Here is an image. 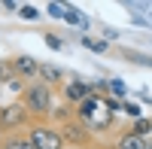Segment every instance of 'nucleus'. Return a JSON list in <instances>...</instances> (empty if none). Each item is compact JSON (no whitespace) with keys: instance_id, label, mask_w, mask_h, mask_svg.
Here are the masks:
<instances>
[{"instance_id":"1","label":"nucleus","mask_w":152,"mask_h":149,"mask_svg":"<svg viewBox=\"0 0 152 149\" xmlns=\"http://www.w3.org/2000/svg\"><path fill=\"white\" fill-rule=\"evenodd\" d=\"M76 119H79L97 140L104 137V134L116 131V113H110V110L104 107V97H94V94L85 97V101L76 107Z\"/></svg>"},{"instance_id":"2","label":"nucleus","mask_w":152,"mask_h":149,"mask_svg":"<svg viewBox=\"0 0 152 149\" xmlns=\"http://www.w3.org/2000/svg\"><path fill=\"white\" fill-rule=\"evenodd\" d=\"M55 97L58 94H55L52 85L34 79V82L24 85V91L18 94V101L24 104V110L31 113L34 122H49V119H52V110H55Z\"/></svg>"},{"instance_id":"3","label":"nucleus","mask_w":152,"mask_h":149,"mask_svg":"<svg viewBox=\"0 0 152 149\" xmlns=\"http://www.w3.org/2000/svg\"><path fill=\"white\" fill-rule=\"evenodd\" d=\"M31 122L34 119H31V113L24 110V104L18 97L9 101V104H0V134H3V137L6 134H21Z\"/></svg>"},{"instance_id":"4","label":"nucleus","mask_w":152,"mask_h":149,"mask_svg":"<svg viewBox=\"0 0 152 149\" xmlns=\"http://www.w3.org/2000/svg\"><path fill=\"white\" fill-rule=\"evenodd\" d=\"M24 137H28L37 149H67L64 137H61V128L52 122H31L24 128Z\"/></svg>"},{"instance_id":"5","label":"nucleus","mask_w":152,"mask_h":149,"mask_svg":"<svg viewBox=\"0 0 152 149\" xmlns=\"http://www.w3.org/2000/svg\"><path fill=\"white\" fill-rule=\"evenodd\" d=\"M55 94L61 97V104H70L76 110L85 97H91V85H88L82 76H70V79H64L61 88H55Z\"/></svg>"},{"instance_id":"6","label":"nucleus","mask_w":152,"mask_h":149,"mask_svg":"<svg viewBox=\"0 0 152 149\" xmlns=\"http://www.w3.org/2000/svg\"><path fill=\"white\" fill-rule=\"evenodd\" d=\"M61 137H64V146H73V149H85V146H91L97 143V137L91 131H88L79 119H70L61 125Z\"/></svg>"},{"instance_id":"7","label":"nucleus","mask_w":152,"mask_h":149,"mask_svg":"<svg viewBox=\"0 0 152 149\" xmlns=\"http://www.w3.org/2000/svg\"><path fill=\"white\" fill-rule=\"evenodd\" d=\"M9 67L12 73L21 79V82H34V79H40V61H37L34 55H12L9 58Z\"/></svg>"},{"instance_id":"8","label":"nucleus","mask_w":152,"mask_h":149,"mask_svg":"<svg viewBox=\"0 0 152 149\" xmlns=\"http://www.w3.org/2000/svg\"><path fill=\"white\" fill-rule=\"evenodd\" d=\"M116 149H149V140H140L134 137L128 128H116V140H113Z\"/></svg>"},{"instance_id":"9","label":"nucleus","mask_w":152,"mask_h":149,"mask_svg":"<svg viewBox=\"0 0 152 149\" xmlns=\"http://www.w3.org/2000/svg\"><path fill=\"white\" fill-rule=\"evenodd\" d=\"M64 70L61 67H55V64H43L40 61V82H46V85H52V88H61L64 85Z\"/></svg>"},{"instance_id":"10","label":"nucleus","mask_w":152,"mask_h":149,"mask_svg":"<svg viewBox=\"0 0 152 149\" xmlns=\"http://www.w3.org/2000/svg\"><path fill=\"white\" fill-rule=\"evenodd\" d=\"M128 131L134 134V137H140V140H152V116H143V119H134Z\"/></svg>"},{"instance_id":"11","label":"nucleus","mask_w":152,"mask_h":149,"mask_svg":"<svg viewBox=\"0 0 152 149\" xmlns=\"http://www.w3.org/2000/svg\"><path fill=\"white\" fill-rule=\"evenodd\" d=\"M70 119H76V110L70 107V104H55V110H52V119H49V122H52V125H64V122H70Z\"/></svg>"},{"instance_id":"12","label":"nucleus","mask_w":152,"mask_h":149,"mask_svg":"<svg viewBox=\"0 0 152 149\" xmlns=\"http://www.w3.org/2000/svg\"><path fill=\"white\" fill-rule=\"evenodd\" d=\"M64 21H67V24H73V28H79L82 34L88 31V18H85L76 6H67V3H64Z\"/></svg>"},{"instance_id":"13","label":"nucleus","mask_w":152,"mask_h":149,"mask_svg":"<svg viewBox=\"0 0 152 149\" xmlns=\"http://www.w3.org/2000/svg\"><path fill=\"white\" fill-rule=\"evenodd\" d=\"M0 149H37V146L24 137V131H21V134H6L3 143H0Z\"/></svg>"},{"instance_id":"14","label":"nucleus","mask_w":152,"mask_h":149,"mask_svg":"<svg viewBox=\"0 0 152 149\" xmlns=\"http://www.w3.org/2000/svg\"><path fill=\"white\" fill-rule=\"evenodd\" d=\"M79 43L88 49V52H94V55L110 52V43H107V40H100V37H88V34H82V37H79Z\"/></svg>"},{"instance_id":"15","label":"nucleus","mask_w":152,"mask_h":149,"mask_svg":"<svg viewBox=\"0 0 152 149\" xmlns=\"http://www.w3.org/2000/svg\"><path fill=\"white\" fill-rule=\"evenodd\" d=\"M110 97H116V101H128V85H125V79H119V76L110 79Z\"/></svg>"},{"instance_id":"16","label":"nucleus","mask_w":152,"mask_h":149,"mask_svg":"<svg viewBox=\"0 0 152 149\" xmlns=\"http://www.w3.org/2000/svg\"><path fill=\"white\" fill-rule=\"evenodd\" d=\"M18 18H24V21H40L43 12H40V6H34V3H21L18 6Z\"/></svg>"},{"instance_id":"17","label":"nucleus","mask_w":152,"mask_h":149,"mask_svg":"<svg viewBox=\"0 0 152 149\" xmlns=\"http://www.w3.org/2000/svg\"><path fill=\"white\" fill-rule=\"evenodd\" d=\"M122 113L134 122V119H143V107L137 104V101H122Z\"/></svg>"},{"instance_id":"18","label":"nucleus","mask_w":152,"mask_h":149,"mask_svg":"<svg viewBox=\"0 0 152 149\" xmlns=\"http://www.w3.org/2000/svg\"><path fill=\"white\" fill-rule=\"evenodd\" d=\"M43 43L52 49V52H61V49H64V40H61L58 34H52V31H49V34H43Z\"/></svg>"},{"instance_id":"19","label":"nucleus","mask_w":152,"mask_h":149,"mask_svg":"<svg viewBox=\"0 0 152 149\" xmlns=\"http://www.w3.org/2000/svg\"><path fill=\"white\" fill-rule=\"evenodd\" d=\"M15 76V73H12V67H9V61H3L0 58V88H6V82Z\"/></svg>"},{"instance_id":"20","label":"nucleus","mask_w":152,"mask_h":149,"mask_svg":"<svg viewBox=\"0 0 152 149\" xmlns=\"http://www.w3.org/2000/svg\"><path fill=\"white\" fill-rule=\"evenodd\" d=\"M46 12H49L52 18H64V3H55V0H49V3H46Z\"/></svg>"},{"instance_id":"21","label":"nucleus","mask_w":152,"mask_h":149,"mask_svg":"<svg viewBox=\"0 0 152 149\" xmlns=\"http://www.w3.org/2000/svg\"><path fill=\"white\" fill-rule=\"evenodd\" d=\"M100 34H104V40H107V43L119 40V31H116V28H107V24H104V28H100Z\"/></svg>"},{"instance_id":"22","label":"nucleus","mask_w":152,"mask_h":149,"mask_svg":"<svg viewBox=\"0 0 152 149\" xmlns=\"http://www.w3.org/2000/svg\"><path fill=\"white\" fill-rule=\"evenodd\" d=\"M0 9H6V12H15V15H18V3H15V0H3V3H0Z\"/></svg>"},{"instance_id":"23","label":"nucleus","mask_w":152,"mask_h":149,"mask_svg":"<svg viewBox=\"0 0 152 149\" xmlns=\"http://www.w3.org/2000/svg\"><path fill=\"white\" fill-rule=\"evenodd\" d=\"M85 149H104V140H97V143H91V146H85Z\"/></svg>"},{"instance_id":"24","label":"nucleus","mask_w":152,"mask_h":149,"mask_svg":"<svg viewBox=\"0 0 152 149\" xmlns=\"http://www.w3.org/2000/svg\"><path fill=\"white\" fill-rule=\"evenodd\" d=\"M0 143H3V134H0Z\"/></svg>"},{"instance_id":"25","label":"nucleus","mask_w":152,"mask_h":149,"mask_svg":"<svg viewBox=\"0 0 152 149\" xmlns=\"http://www.w3.org/2000/svg\"><path fill=\"white\" fill-rule=\"evenodd\" d=\"M149 149H152V140H149Z\"/></svg>"}]
</instances>
